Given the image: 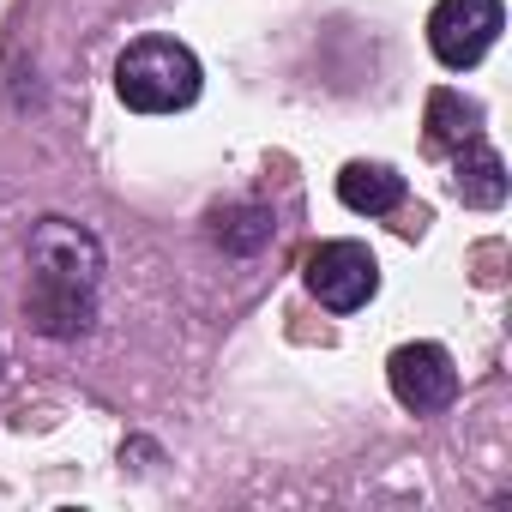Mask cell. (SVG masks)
Wrapping results in <instances>:
<instances>
[{
    "label": "cell",
    "mask_w": 512,
    "mask_h": 512,
    "mask_svg": "<svg viewBox=\"0 0 512 512\" xmlns=\"http://www.w3.org/2000/svg\"><path fill=\"white\" fill-rule=\"evenodd\" d=\"M452 193L470 211H500L506 205V163H500V151L482 145V139H470L458 151V163H452Z\"/></svg>",
    "instance_id": "obj_6"
},
{
    "label": "cell",
    "mask_w": 512,
    "mask_h": 512,
    "mask_svg": "<svg viewBox=\"0 0 512 512\" xmlns=\"http://www.w3.org/2000/svg\"><path fill=\"white\" fill-rule=\"evenodd\" d=\"M199 55L175 37H139L127 43V55L115 61V91L133 115H175L199 103Z\"/></svg>",
    "instance_id": "obj_2"
},
{
    "label": "cell",
    "mask_w": 512,
    "mask_h": 512,
    "mask_svg": "<svg viewBox=\"0 0 512 512\" xmlns=\"http://www.w3.org/2000/svg\"><path fill=\"white\" fill-rule=\"evenodd\" d=\"M338 199L356 211V217H386L404 205V175L392 163H350L338 175Z\"/></svg>",
    "instance_id": "obj_7"
},
{
    "label": "cell",
    "mask_w": 512,
    "mask_h": 512,
    "mask_svg": "<svg viewBox=\"0 0 512 512\" xmlns=\"http://www.w3.org/2000/svg\"><path fill=\"white\" fill-rule=\"evenodd\" d=\"M470 139H482V109L458 91H434L428 97V145L434 151H464Z\"/></svg>",
    "instance_id": "obj_9"
},
{
    "label": "cell",
    "mask_w": 512,
    "mask_h": 512,
    "mask_svg": "<svg viewBox=\"0 0 512 512\" xmlns=\"http://www.w3.org/2000/svg\"><path fill=\"white\" fill-rule=\"evenodd\" d=\"M308 290L332 314H356L380 296V260L362 241H326L308 253Z\"/></svg>",
    "instance_id": "obj_4"
},
{
    "label": "cell",
    "mask_w": 512,
    "mask_h": 512,
    "mask_svg": "<svg viewBox=\"0 0 512 512\" xmlns=\"http://www.w3.org/2000/svg\"><path fill=\"white\" fill-rule=\"evenodd\" d=\"M97 290H103V241L73 217H43L31 229L25 320L43 338H79L97 320Z\"/></svg>",
    "instance_id": "obj_1"
},
{
    "label": "cell",
    "mask_w": 512,
    "mask_h": 512,
    "mask_svg": "<svg viewBox=\"0 0 512 512\" xmlns=\"http://www.w3.org/2000/svg\"><path fill=\"white\" fill-rule=\"evenodd\" d=\"M500 31H506L500 0H434V13H428V49L452 73L476 67L500 43Z\"/></svg>",
    "instance_id": "obj_3"
},
{
    "label": "cell",
    "mask_w": 512,
    "mask_h": 512,
    "mask_svg": "<svg viewBox=\"0 0 512 512\" xmlns=\"http://www.w3.org/2000/svg\"><path fill=\"white\" fill-rule=\"evenodd\" d=\"M0 374H7V356H0Z\"/></svg>",
    "instance_id": "obj_10"
},
{
    "label": "cell",
    "mask_w": 512,
    "mask_h": 512,
    "mask_svg": "<svg viewBox=\"0 0 512 512\" xmlns=\"http://www.w3.org/2000/svg\"><path fill=\"white\" fill-rule=\"evenodd\" d=\"M272 229H278L272 205H253V199L211 211V241H217L223 253H260V247L272 241Z\"/></svg>",
    "instance_id": "obj_8"
},
{
    "label": "cell",
    "mask_w": 512,
    "mask_h": 512,
    "mask_svg": "<svg viewBox=\"0 0 512 512\" xmlns=\"http://www.w3.org/2000/svg\"><path fill=\"white\" fill-rule=\"evenodd\" d=\"M386 380H392V398L416 416H434L458 398V368L440 344H398L386 362Z\"/></svg>",
    "instance_id": "obj_5"
}]
</instances>
